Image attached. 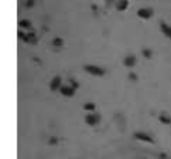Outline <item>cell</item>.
<instances>
[{
    "label": "cell",
    "instance_id": "cell-1",
    "mask_svg": "<svg viewBox=\"0 0 171 159\" xmlns=\"http://www.w3.org/2000/svg\"><path fill=\"white\" fill-rule=\"evenodd\" d=\"M84 70L86 71L88 74L93 75V77H103L106 74L105 68H102V67H99V66H95V64H85Z\"/></svg>",
    "mask_w": 171,
    "mask_h": 159
},
{
    "label": "cell",
    "instance_id": "cell-2",
    "mask_svg": "<svg viewBox=\"0 0 171 159\" xmlns=\"http://www.w3.org/2000/svg\"><path fill=\"white\" fill-rule=\"evenodd\" d=\"M85 122L91 126L98 125L99 122H101V115L96 114V112H88V114L85 115Z\"/></svg>",
    "mask_w": 171,
    "mask_h": 159
},
{
    "label": "cell",
    "instance_id": "cell-3",
    "mask_svg": "<svg viewBox=\"0 0 171 159\" xmlns=\"http://www.w3.org/2000/svg\"><path fill=\"white\" fill-rule=\"evenodd\" d=\"M137 16L143 20H149L154 16V10L151 7H142L137 10Z\"/></svg>",
    "mask_w": 171,
    "mask_h": 159
},
{
    "label": "cell",
    "instance_id": "cell-4",
    "mask_svg": "<svg viewBox=\"0 0 171 159\" xmlns=\"http://www.w3.org/2000/svg\"><path fill=\"white\" fill-rule=\"evenodd\" d=\"M136 64H137V57L135 54H129L123 58V66L126 68H135Z\"/></svg>",
    "mask_w": 171,
    "mask_h": 159
},
{
    "label": "cell",
    "instance_id": "cell-5",
    "mask_svg": "<svg viewBox=\"0 0 171 159\" xmlns=\"http://www.w3.org/2000/svg\"><path fill=\"white\" fill-rule=\"evenodd\" d=\"M61 87H62V78L59 75L52 77V80L50 81V89L51 91H58V89H61Z\"/></svg>",
    "mask_w": 171,
    "mask_h": 159
},
{
    "label": "cell",
    "instance_id": "cell-6",
    "mask_svg": "<svg viewBox=\"0 0 171 159\" xmlns=\"http://www.w3.org/2000/svg\"><path fill=\"white\" fill-rule=\"evenodd\" d=\"M59 93H61V95H64V97L72 98V97L75 95V93H77V89L74 88V87H71V85H62L61 89H59Z\"/></svg>",
    "mask_w": 171,
    "mask_h": 159
},
{
    "label": "cell",
    "instance_id": "cell-7",
    "mask_svg": "<svg viewBox=\"0 0 171 159\" xmlns=\"http://www.w3.org/2000/svg\"><path fill=\"white\" fill-rule=\"evenodd\" d=\"M135 139L137 141H143V142H147V144H154V139L150 135L144 132H135Z\"/></svg>",
    "mask_w": 171,
    "mask_h": 159
},
{
    "label": "cell",
    "instance_id": "cell-8",
    "mask_svg": "<svg viewBox=\"0 0 171 159\" xmlns=\"http://www.w3.org/2000/svg\"><path fill=\"white\" fill-rule=\"evenodd\" d=\"M160 30L163 31V34L165 36V37L171 38V26H168V24H165L164 22L160 23Z\"/></svg>",
    "mask_w": 171,
    "mask_h": 159
},
{
    "label": "cell",
    "instance_id": "cell-9",
    "mask_svg": "<svg viewBox=\"0 0 171 159\" xmlns=\"http://www.w3.org/2000/svg\"><path fill=\"white\" fill-rule=\"evenodd\" d=\"M24 43H27V44H36L37 43V34L36 33H27L26 38H24Z\"/></svg>",
    "mask_w": 171,
    "mask_h": 159
},
{
    "label": "cell",
    "instance_id": "cell-10",
    "mask_svg": "<svg viewBox=\"0 0 171 159\" xmlns=\"http://www.w3.org/2000/svg\"><path fill=\"white\" fill-rule=\"evenodd\" d=\"M158 121H160L161 124L170 125V124H171V117L168 114H165V112H161V114L158 115Z\"/></svg>",
    "mask_w": 171,
    "mask_h": 159
},
{
    "label": "cell",
    "instance_id": "cell-11",
    "mask_svg": "<svg viewBox=\"0 0 171 159\" xmlns=\"http://www.w3.org/2000/svg\"><path fill=\"white\" fill-rule=\"evenodd\" d=\"M129 7V0H119L116 3V9L119 11H124Z\"/></svg>",
    "mask_w": 171,
    "mask_h": 159
},
{
    "label": "cell",
    "instance_id": "cell-12",
    "mask_svg": "<svg viewBox=\"0 0 171 159\" xmlns=\"http://www.w3.org/2000/svg\"><path fill=\"white\" fill-rule=\"evenodd\" d=\"M51 44L54 46V47H62L64 46V38H61V37H54L51 40Z\"/></svg>",
    "mask_w": 171,
    "mask_h": 159
},
{
    "label": "cell",
    "instance_id": "cell-13",
    "mask_svg": "<svg viewBox=\"0 0 171 159\" xmlns=\"http://www.w3.org/2000/svg\"><path fill=\"white\" fill-rule=\"evenodd\" d=\"M18 26L21 27V29H31V22L28 19H21L18 22Z\"/></svg>",
    "mask_w": 171,
    "mask_h": 159
},
{
    "label": "cell",
    "instance_id": "cell-14",
    "mask_svg": "<svg viewBox=\"0 0 171 159\" xmlns=\"http://www.w3.org/2000/svg\"><path fill=\"white\" fill-rule=\"evenodd\" d=\"M95 104L93 102H86V104H84V109L86 112H95Z\"/></svg>",
    "mask_w": 171,
    "mask_h": 159
},
{
    "label": "cell",
    "instance_id": "cell-15",
    "mask_svg": "<svg viewBox=\"0 0 171 159\" xmlns=\"http://www.w3.org/2000/svg\"><path fill=\"white\" fill-rule=\"evenodd\" d=\"M142 53H143V57H146V58H151L153 57V50H150V48H143Z\"/></svg>",
    "mask_w": 171,
    "mask_h": 159
},
{
    "label": "cell",
    "instance_id": "cell-16",
    "mask_svg": "<svg viewBox=\"0 0 171 159\" xmlns=\"http://www.w3.org/2000/svg\"><path fill=\"white\" fill-rule=\"evenodd\" d=\"M69 82H71V87H74V88L75 89H78L79 88V84H78V81H75V80H74V78H69Z\"/></svg>",
    "mask_w": 171,
    "mask_h": 159
},
{
    "label": "cell",
    "instance_id": "cell-17",
    "mask_svg": "<svg viewBox=\"0 0 171 159\" xmlns=\"http://www.w3.org/2000/svg\"><path fill=\"white\" fill-rule=\"evenodd\" d=\"M48 144H50V145H57V144H58V138H57V137L50 138V139H48Z\"/></svg>",
    "mask_w": 171,
    "mask_h": 159
},
{
    "label": "cell",
    "instance_id": "cell-18",
    "mask_svg": "<svg viewBox=\"0 0 171 159\" xmlns=\"http://www.w3.org/2000/svg\"><path fill=\"white\" fill-rule=\"evenodd\" d=\"M26 36H27V33H24V31H21V30H18V37L21 38L23 41H24V38H26Z\"/></svg>",
    "mask_w": 171,
    "mask_h": 159
},
{
    "label": "cell",
    "instance_id": "cell-19",
    "mask_svg": "<svg viewBox=\"0 0 171 159\" xmlns=\"http://www.w3.org/2000/svg\"><path fill=\"white\" fill-rule=\"evenodd\" d=\"M129 78H130L131 81H137V75H136L135 73H130V74H129Z\"/></svg>",
    "mask_w": 171,
    "mask_h": 159
},
{
    "label": "cell",
    "instance_id": "cell-20",
    "mask_svg": "<svg viewBox=\"0 0 171 159\" xmlns=\"http://www.w3.org/2000/svg\"><path fill=\"white\" fill-rule=\"evenodd\" d=\"M160 158H161V159H167V155H164V153H161V155H160Z\"/></svg>",
    "mask_w": 171,
    "mask_h": 159
},
{
    "label": "cell",
    "instance_id": "cell-21",
    "mask_svg": "<svg viewBox=\"0 0 171 159\" xmlns=\"http://www.w3.org/2000/svg\"><path fill=\"white\" fill-rule=\"evenodd\" d=\"M106 2H108V3H110V2H112V0H106Z\"/></svg>",
    "mask_w": 171,
    "mask_h": 159
}]
</instances>
